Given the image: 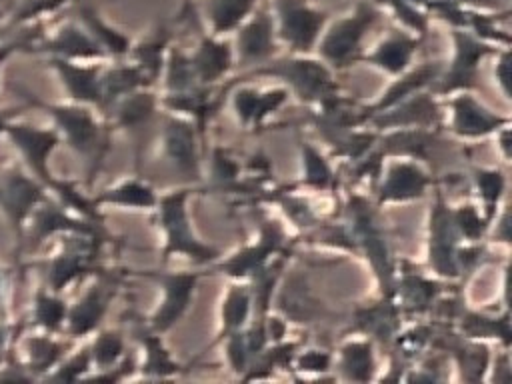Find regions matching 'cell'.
Segmentation results:
<instances>
[{
  "instance_id": "obj_46",
  "label": "cell",
  "mask_w": 512,
  "mask_h": 384,
  "mask_svg": "<svg viewBox=\"0 0 512 384\" xmlns=\"http://www.w3.org/2000/svg\"><path fill=\"white\" fill-rule=\"evenodd\" d=\"M302 158V184L312 190H330L336 184V174L326 156L306 140H298Z\"/></svg>"
},
{
  "instance_id": "obj_24",
  "label": "cell",
  "mask_w": 512,
  "mask_h": 384,
  "mask_svg": "<svg viewBox=\"0 0 512 384\" xmlns=\"http://www.w3.org/2000/svg\"><path fill=\"white\" fill-rule=\"evenodd\" d=\"M450 106V130L452 134L474 140L496 134L500 128L510 124V116H502L486 108L470 92H460L448 100Z\"/></svg>"
},
{
  "instance_id": "obj_40",
  "label": "cell",
  "mask_w": 512,
  "mask_h": 384,
  "mask_svg": "<svg viewBox=\"0 0 512 384\" xmlns=\"http://www.w3.org/2000/svg\"><path fill=\"white\" fill-rule=\"evenodd\" d=\"M276 304H278V310L288 320L298 322V324L316 322L318 318H322L326 314L322 304L314 298L304 276H300V274H294L286 280V286L280 290Z\"/></svg>"
},
{
  "instance_id": "obj_35",
  "label": "cell",
  "mask_w": 512,
  "mask_h": 384,
  "mask_svg": "<svg viewBox=\"0 0 512 384\" xmlns=\"http://www.w3.org/2000/svg\"><path fill=\"white\" fill-rule=\"evenodd\" d=\"M66 316H68L66 296L38 282L30 294L28 312L22 320L26 328L48 332V334H64Z\"/></svg>"
},
{
  "instance_id": "obj_20",
  "label": "cell",
  "mask_w": 512,
  "mask_h": 384,
  "mask_svg": "<svg viewBox=\"0 0 512 384\" xmlns=\"http://www.w3.org/2000/svg\"><path fill=\"white\" fill-rule=\"evenodd\" d=\"M430 172L418 162L408 158L392 160L386 170L382 168L376 188V206L420 200L432 186Z\"/></svg>"
},
{
  "instance_id": "obj_5",
  "label": "cell",
  "mask_w": 512,
  "mask_h": 384,
  "mask_svg": "<svg viewBox=\"0 0 512 384\" xmlns=\"http://www.w3.org/2000/svg\"><path fill=\"white\" fill-rule=\"evenodd\" d=\"M46 196V186L20 162L0 164V218L12 238L16 272H22V242L28 220Z\"/></svg>"
},
{
  "instance_id": "obj_14",
  "label": "cell",
  "mask_w": 512,
  "mask_h": 384,
  "mask_svg": "<svg viewBox=\"0 0 512 384\" xmlns=\"http://www.w3.org/2000/svg\"><path fill=\"white\" fill-rule=\"evenodd\" d=\"M156 128L160 136L162 156L170 162L172 170L178 172V176L186 184L202 182V162L198 148L200 134L194 122L186 116L162 110Z\"/></svg>"
},
{
  "instance_id": "obj_42",
  "label": "cell",
  "mask_w": 512,
  "mask_h": 384,
  "mask_svg": "<svg viewBox=\"0 0 512 384\" xmlns=\"http://www.w3.org/2000/svg\"><path fill=\"white\" fill-rule=\"evenodd\" d=\"M70 0H10L0 16V30L44 24L50 16L68 10Z\"/></svg>"
},
{
  "instance_id": "obj_58",
  "label": "cell",
  "mask_w": 512,
  "mask_h": 384,
  "mask_svg": "<svg viewBox=\"0 0 512 384\" xmlns=\"http://www.w3.org/2000/svg\"><path fill=\"white\" fill-rule=\"evenodd\" d=\"M8 2H10V0H0V16H2V12H4V10H6V6H8Z\"/></svg>"
},
{
  "instance_id": "obj_38",
  "label": "cell",
  "mask_w": 512,
  "mask_h": 384,
  "mask_svg": "<svg viewBox=\"0 0 512 384\" xmlns=\"http://www.w3.org/2000/svg\"><path fill=\"white\" fill-rule=\"evenodd\" d=\"M134 336L142 352V360L136 362V370L144 378H172L182 370V364L176 362L170 350L164 346L162 334L150 330L144 320L134 328Z\"/></svg>"
},
{
  "instance_id": "obj_47",
  "label": "cell",
  "mask_w": 512,
  "mask_h": 384,
  "mask_svg": "<svg viewBox=\"0 0 512 384\" xmlns=\"http://www.w3.org/2000/svg\"><path fill=\"white\" fill-rule=\"evenodd\" d=\"M472 180L474 188L478 192V198L482 202V214L492 224L494 216L498 214L500 200L506 190V176L500 168H472Z\"/></svg>"
},
{
  "instance_id": "obj_43",
  "label": "cell",
  "mask_w": 512,
  "mask_h": 384,
  "mask_svg": "<svg viewBox=\"0 0 512 384\" xmlns=\"http://www.w3.org/2000/svg\"><path fill=\"white\" fill-rule=\"evenodd\" d=\"M252 316V294H250V286L248 284H232L222 300V308H220V330L218 336L214 338V342L210 344H222L224 338H228L234 332H240L246 328V324L250 322Z\"/></svg>"
},
{
  "instance_id": "obj_55",
  "label": "cell",
  "mask_w": 512,
  "mask_h": 384,
  "mask_svg": "<svg viewBox=\"0 0 512 384\" xmlns=\"http://www.w3.org/2000/svg\"><path fill=\"white\" fill-rule=\"evenodd\" d=\"M510 52L508 48H500L496 52V66H494V80L498 82L504 98H508V76H510Z\"/></svg>"
},
{
  "instance_id": "obj_57",
  "label": "cell",
  "mask_w": 512,
  "mask_h": 384,
  "mask_svg": "<svg viewBox=\"0 0 512 384\" xmlns=\"http://www.w3.org/2000/svg\"><path fill=\"white\" fill-rule=\"evenodd\" d=\"M16 116H18L16 108H6V106H0V140L4 138V130H6L8 122H10L12 118H16Z\"/></svg>"
},
{
  "instance_id": "obj_50",
  "label": "cell",
  "mask_w": 512,
  "mask_h": 384,
  "mask_svg": "<svg viewBox=\"0 0 512 384\" xmlns=\"http://www.w3.org/2000/svg\"><path fill=\"white\" fill-rule=\"evenodd\" d=\"M92 358L88 344L84 342L80 348H70L66 356L56 364V368L46 376V380L54 382H76L86 380L92 374Z\"/></svg>"
},
{
  "instance_id": "obj_45",
  "label": "cell",
  "mask_w": 512,
  "mask_h": 384,
  "mask_svg": "<svg viewBox=\"0 0 512 384\" xmlns=\"http://www.w3.org/2000/svg\"><path fill=\"white\" fill-rule=\"evenodd\" d=\"M458 322L460 334L466 338H500L504 348L510 344V322H508V310L502 312V316H486L480 312H466L460 310L454 318Z\"/></svg>"
},
{
  "instance_id": "obj_15",
  "label": "cell",
  "mask_w": 512,
  "mask_h": 384,
  "mask_svg": "<svg viewBox=\"0 0 512 384\" xmlns=\"http://www.w3.org/2000/svg\"><path fill=\"white\" fill-rule=\"evenodd\" d=\"M142 276L156 282L160 290V300L146 318V326L158 334H166L174 328L190 310L200 280L198 272H142Z\"/></svg>"
},
{
  "instance_id": "obj_11",
  "label": "cell",
  "mask_w": 512,
  "mask_h": 384,
  "mask_svg": "<svg viewBox=\"0 0 512 384\" xmlns=\"http://www.w3.org/2000/svg\"><path fill=\"white\" fill-rule=\"evenodd\" d=\"M122 286V276L118 272H100L92 276L90 284L78 294L74 302H68V316L64 326V336L78 342L90 338L100 326L116 300Z\"/></svg>"
},
{
  "instance_id": "obj_22",
  "label": "cell",
  "mask_w": 512,
  "mask_h": 384,
  "mask_svg": "<svg viewBox=\"0 0 512 384\" xmlns=\"http://www.w3.org/2000/svg\"><path fill=\"white\" fill-rule=\"evenodd\" d=\"M106 60H66V58H46L48 68L56 76L66 100L86 104L102 112V88L100 74Z\"/></svg>"
},
{
  "instance_id": "obj_52",
  "label": "cell",
  "mask_w": 512,
  "mask_h": 384,
  "mask_svg": "<svg viewBox=\"0 0 512 384\" xmlns=\"http://www.w3.org/2000/svg\"><path fill=\"white\" fill-rule=\"evenodd\" d=\"M334 364V356L328 350L320 348H308L302 352H296L292 358V368L306 374H322L328 372Z\"/></svg>"
},
{
  "instance_id": "obj_49",
  "label": "cell",
  "mask_w": 512,
  "mask_h": 384,
  "mask_svg": "<svg viewBox=\"0 0 512 384\" xmlns=\"http://www.w3.org/2000/svg\"><path fill=\"white\" fill-rule=\"evenodd\" d=\"M260 194H262V198L278 204L284 210V214L288 216V220L298 228L310 230L312 226H316L320 222V216L308 204V200L304 196H298L290 190H272V194L262 190Z\"/></svg>"
},
{
  "instance_id": "obj_36",
  "label": "cell",
  "mask_w": 512,
  "mask_h": 384,
  "mask_svg": "<svg viewBox=\"0 0 512 384\" xmlns=\"http://www.w3.org/2000/svg\"><path fill=\"white\" fill-rule=\"evenodd\" d=\"M442 286L416 270H402L396 266L394 300L406 314H424L434 308Z\"/></svg>"
},
{
  "instance_id": "obj_54",
  "label": "cell",
  "mask_w": 512,
  "mask_h": 384,
  "mask_svg": "<svg viewBox=\"0 0 512 384\" xmlns=\"http://www.w3.org/2000/svg\"><path fill=\"white\" fill-rule=\"evenodd\" d=\"M12 272L14 266L0 262V320L12 318Z\"/></svg>"
},
{
  "instance_id": "obj_1",
  "label": "cell",
  "mask_w": 512,
  "mask_h": 384,
  "mask_svg": "<svg viewBox=\"0 0 512 384\" xmlns=\"http://www.w3.org/2000/svg\"><path fill=\"white\" fill-rule=\"evenodd\" d=\"M6 88L14 96H18V100H22L24 108H34L42 112L48 118L50 126L58 132L60 142L84 160L88 176L86 186L90 188L112 148L114 130L108 120L98 110L86 104H78L72 100H46L30 88L14 82H8Z\"/></svg>"
},
{
  "instance_id": "obj_23",
  "label": "cell",
  "mask_w": 512,
  "mask_h": 384,
  "mask_svg": "<svg viewBox=\"0 0 512 384\" xmlns=\"http://www.w3.org/2000/svg\"><path fill=\"white\" fill-rule=\"evenodd\" d=\"M442 120L440 104L434 92L420 90L398 104L368 116L366 126L370 124L372 130L384 132L394 128H436Z\"/></svg>"
},
{
  "instance_id": "obj_25",
  "label": "cell",
  "mask_w": 512,
  "mask_h": 384,
  "mask_svg": "<svg viewBox=\"0 0 512 384\" xmlns=\"http://www.w3.org/2000/svg\"><path fill=\"white\" fill-rule=\"evenodd\" d=\"M66 12L100 44L108 60L126 58L132 38L104 18L96 0H70Z\"/></svg>"
},
{
  "instance_id": "obj_16",
  "label": "cell",
  "mask_w": 512,
  "mask_h": 384,
  "mask_svg": "<svg viewBox=\"0 0 512 384\" xmlns=\"http://www.w3.org/2000/svg\"><path fill=\"white\" fill-rule=\"evenodd\" d=\"M462 238L452 222V212L442 192H434V202L430 206L428 222V266L430 270L446 280H456L462 276L458 266V250Z\"/></svg>"
},
{
  "instance_id": "obj_39",
  "label": "cell",
  "mask_w": 512,
  "mask_h": 384,
  "mask_svg": "<svg viewBox=\"0 0 512 384\" xmlns=\"http://www.w3.org/2000/svg\"><path fill=\"white\" fill-rule=\"evenodd\" d=\"M260 0H200L196 4L206 32L214 36H228L256 10Z\"/></svg>"
},
{
  "instance_id": "obj_4",
  "label": "cell",
  "mask_w": 512,
  "mask_h": 384,
  "mask_svg": "<svg viewBox=\"0 0 512 384\" xmlns=\"http://www.w3.org/2000/svg\"><path fill=\"white\" fill-rule=\"evenodd\" d=\"M376 202H368L364 196L350 194L344 206L348 230L356 242L358 254H364L380 288V296L394 298L396 260L386 238V230L378 218Z\"/></svg>"
},
{
  "instance_id": "obj_3",
  "label": "cell",
  "mask_w": 512,
  "mask_h": 384,
  "mask_svg": "<svg viewBox=\"0 0 512 384\" xmlns=\"http://www.w3.org/2000/svg\"><path fill=\"white\" fill-rule=\"evenodd\" d=\"M188 198L190 188H178L160 194L156 206L152 208V222L158 226L164 240L162 264H166L172 256H184L196 266H210L220 258V252L194 234L188 216Z\"/></svg>"
},
{
  "instance_id": "obj_9",
  "label": "cell",
  "mask_w": 512,
  "mask_h": 384,
  "mask_svg": "<svg viewBox=\"0 0 512 384\" xmlns=\"http://www.w3.org/2000/svg\"><path fill=\"white\" fill-rule=\"evenodd\" d=\"M4 140L12 146V150L18 156V162L34 176L38 178L46 190L56 180V172L50 166V160L54 152L58 150L60 136L58 132L48 124H32L20 116L12 118L4 130Z\"/></svg>"
},
{
  "instance_id": "obj_13",
  "label": "cell",
  "mask_w": 512,
  "mask_h": 384,
  "mask_svg": "<svg viewBox=\"0 0 512 384\" xmlns=\"http://www.w3.org/2000/svg\"><path fill=\"white\" fill-rule=\"evenodd\" d=\"M64 234H96L110 240V234L104 224H96L82 216H76L68 208H64L56 198L50 194L42 200V204L34 210L32 218L28 220L24 242H22V264L24 256L42 248L48 240H56ZM114 242V238H112Z\"/></svg>"
},
{
  "instance_id": "obj_53",
  "label": "cell",
  "mask_w": 512,
  "mask_h": 384,
  "mask_svg": "<svg viewBox=\"0 0 512 384\" xmlns=\"http://www.w3.org/2000/svg\"><path fill=\"white\" fill-rule=\"evenodd\" d=\"M222 344L226 346V360L230 364V368L236 372V374H244L250 366V352H248V344H246V336H244V330L240 332H234L230 334L228 338L222 340Z\"/></svg>"
},
{
  "instance_id": "obj_33",
  "label": "cell",
  "mask_w": 512,
  "mask_h": 384,
  "mask_svg": "<svg viewBox=\"0 0 512 384\" xmlns=\"http://www.w3.org/2000/svg\"><path fill=\"white\" fill-rule=\"evenodd\" d=\"M290 92L286 86L270 88V90H256L252 86H238L232 92L230 104L238 118V122L246 128H258L264 120L274 114L286 100Z\"/></svg>"
},
{
  "instance_id": "obj_56",
  "label": "cell",
  "mask_w": 512,
  "mask_h": 384,
  "mask_svg": "<svg viewBox=\"0 0 512 384\" xmlns=\"http://www.w3.org/2000/svg\"><path fill=\"white\" fill-rule=\"evenodd\" d=\"M458 4L466 6V8H472V10H498L502 2H508V0H456Z\"/></svg>"
},
{
  "instance_id": "obj_18",
  "label": "cell",
  "mask_w": 512,
  "mask_h": 384,
  "mask_svg": "<svg viewBox=\"0 0 512 384\" xmlns=\"http://www.w3.org/2000/svg\"><path fill=\"white\" fill-rule=\"evenodd\" d=\"M234 62L240 66H260L276 56L278 38L268 2H260L256 10L234 30Z\"/></svg>"
},
{
  "instance_id": "obj_2",
  "label": "cell",
  "mask_w": 512,
  "mask_h": 384,
  "mask_svg": "<svg viewBox=\"0 0 512 384\" xmlns=\"http://www.w3.org/2000/svg\"><path fill=\"white\" fill-rule=\"evenodd\" d=\"M54 242L56 246L50 254L30 264H22V272L26 266H34L42 284L64 294L70 286L106 270L102 252L112 240L96 234H64Z\"/></svg>"
},
{
  "instance_id": "obj_6",
  "label": "cell",
  "mask_w": 512,
  "mask_h": 384,
  "mask_svg": "<svg viewBox=\"0 0 512 384\" xmlns=\"http://www.w3.org/2000/svg\"><path fill=\"white\" fill-rule=\"evenodd\" d=\"M382 8L374 0H360L348 14L328 20L314 50L318 58L332 70H342L360 62L366 34L382 16Z\"/></svg>"
},
{
  "instance_id": "obj_37",
  "label": "cell",
  "mask_w": 512,
  "mask_h": 384,
  "mask_svg": "<svg viewBox=\"0 0 512 384\" xmlns=\"http://www.w3.org/2000/svg\"><path fill=\"white\" fill-rule=\"evenodd\" d=\"M100 88H102V116L110 110L114 102L122 96L138 90V88H154L150 80L140 72L138 66L128 62L126 58L120 60H106L100 74Z\"/></svg>"
},
{
  "instance_id": "obj_44",
  "label": "cell",
  "mask_w": 512,
  "mask_h": 384,
  "mask_svg": "<svg viewBox=\"0 0 512 384\" xmlns=\"http://www.w3.org/2000/svg\"><path fill=\"white\" fill-rule=\"evenodd\" d=\"M86 344H88L90 358H92V368H94L92 374L114 368L128 354L126 336L118 328H104V326H100L90 336V340Z\"/></svg>"
},
{
  "instance_id": "obj_28",
  "label": "cell",
  "mask_w": 512,
  "mask_h": 384,
  "mask_svg": "<svg viewBox=\"0 0 512 384\" xmlns=\"http://www.w3.org/2000/svg\"><path fill=\"white\" fill-rule=\"evenodd\" d=\"M188 58H190V64H192L198 84L214 86L234 66L232 42L226 36H214V34L202 30L194 50L188 52Z\"/></svg>"
},
{
  "instance_id": "obj_19",
  "label": "cell",
  "mask_w": 512,
  "mask_h": 384,
  "mask_svg": "<svg viewBox=\"0 0 512 384\" xmlns=\"http://www.w3.org/2000/svg\"><path fill=\"white\" fill-rule=\"evenodd\" d=\"M34 54L44 58H66V60H108L100 44L72 18L66 16L60 24H46Z\"/></svg>"
},
{
  "instance_id": "obj_31",
  "label": "cell",
  "mask_w": 512,
  "mask_h": 384,
  "mask_svg": "<svg viewBox=\"0 0 512 384\" xmlns=\"http://www.w3.org/2000/svg\"><path fill=\"white\" fill-rule=\"evenodd\" d=\"M402 310L394 298L380 296L378 302L368 306H358L352 318V330L370 338L372 342L392 344L394 336L400 330Z\"/></svg>"
},
{
  "instance_id": "obj_59",
  "label": "cell",
  "mask_w": 512,
  "mask_h": 384,
  "mask_svg": "<svg viewBox=\"0 0 512 384\" xmlns=\"http://www.w3.org/2000/svg\"><path fill=\"white\" fill-rule=\"evenodd\" d=\"M0 84H2V66H0Z\"/></svg>"
},
{
  "instance_id": "obj_26",
  "label": "cell",
  "mask_w": 512,
  "mask_h": 384,
  "mask_svg": "<svg viewBox=\"0 0 512 384\" xmlns=\"http://www.w3.org/2000/svg\"><path fill=\"white\" fill-rule=\"evenodd\" d=\"M228 90H230L228 84L222 92H216L214 86L198 84L184 92L160 96V108L192 120L200 138H204V130L208 128L210 120L218 114V110L224 102V92H228Z\"/></svg>"
},
{
  "instance_id": "obj_12",
  "label": "cell",
  "mask_w": 512,
  "mask_h": 384,
  "mask_svg": "<svg viewBox=\"0 0 512 384\" xmlns=\"http://www.w3.org/2000/svg\"><path fill=\"white\" fill-rule=\"evenodd\" d=\"M452 56L450 62L442 68L440 78L432 86L436 96H448L452 92H470L478 86V68L480 62L500 48L480 40L466 28H452Z\"/></svg>"
},
{
  "instance_id": "obj_29",
  "label": "cell",
  "mask_w": 512,
  "mask_h": 384,
  "mask_svg": "<svg viewBox=\"0 0 512 384\" xmlns=\"http://www.w3.org/2000/svg\"><path fill=\"white\" fill-rule=\"evenodd\" d=\"M172 26L168 20H158L142 38L132 40L130 50L126 54V60L140 68V72L150 80L154 86L160 76L166 62V54L170 44L174 42Z\"/></svg>"
},
{
  "instance_id": "obj_51",
  "label": "cell",
  "mask_w": 512,
  "mask_h": 384,
  "mask_svg": "<svg viewBox=\"0 0 512 384\" xmlns=\"http://www.w3.org/2000/svg\"><path fill=\"white\" fill-rule=\"evenodd\" d=\"M450 212L460 238L466 242H480L490 230L488 220L474 204H460L456 208H450Z\"/></svg>"
},
{
  "instance_id": "obj_8",
  "label": "cell",
  "mask_w": 512,
  "mask_h": 384,
  "mask_svg": "<svg viewBox=\"0 0 512 384\" xmlns=\"http://www.w3.org/2000/svg\"><path fill=\"white\" fill-rule=\"evenodd\" d=\"M160 112V96H156L152 88H138L114 102L104 116L114 132H122L132 140L138 174L146 146L150 144V138L158 126Z\"/></svg>"
},
{
  "instance_id": "obj_17",
  "label": "cell",
  "mask_w": 512,
  "mask_h": 384,
  "mask_svg": "<svg viewBox=\"0 0 512 384\" xmlns=\"http://www.w3.org/2000/svg\"><path fill=\"white\" fill-rule=\"evenodd\" d=\"M286 250V238L282 228L264 218L258 222V238L250 244H244L240 250L228 258H218L208 268L212 272L226 274L234 280H250L258 270H262L276 254Z\"/></svg>"
},
{
  "instance_id": "obj_41",
  "label": "cell",
  "mask_w": 512,
  "mask_h": 384,
  "mask_svg": "<svg viewBox=\"0 0 512 384\" xmlns=\"http://www.w3.org/2000/svg\"><path fill=\"white\" fill-rule=\"evenodd\" d=\"M334 364L342 380H350V382L372 380L376 372L374 342L370 338H356V340L344 342L338 348Z\"/></svg>"
},
{
  "instance_id": "obj_7",
  "label": "cell",
  "mask_w": 512,
  "mask_h": 384,
  "mask_svg": "<svg viewBox=\"0 0 512 384\" xmlns=\"http://www.w3.org/2000/svg\"><path fill=\"white\" fill-rule=\"evenodd\" d=\"M272 76L286 84L288 92L300 102L320 104L322 100L338 94V82L334 70L320 58H308L306 54H288L282 58H270L268 62L254 66L242 78Z\"/></svg>"
},
{
  "instance_id": "obj_48",
  "label": "cell",
  "mask_w": 512,
  "mask_h": 384,
  "mask_svg": "<svg viewBox=\"0 0 512 384\" xmlns=\"http://www.w3.org/2000/svg\"><path fill=\"white\" fill-rule=\"evenodd\" d=\"M162 80H164V94H174V92H184L194 86H198L196 74L192 70L188 52H184L178 44H170L166 62L162 68Z\"/></svg>"
},
{
  "instance_id": "obj_10",
  "label": "cell",
  "mask_w": 512,
  "mask_h": 384,
  "mask_svg": "<svg viewBox=\"0 0 512 384\" xmlns=\"http://www.w3.org/2000/svg\"><path fill=\"white\" fill-rule=\"evenodd\" d=\"M278 44L292 54H310L328 22V12L312 0H268Z\"/></svg>"
},
{
  "instance_id": "obj_32",
  "label": "cell",
  "mask_w": 512,
  "mask_h": 384,
  "mask_svg": "<svg viewBox=\"0 0 512 384\" xmlns=\"http://www.w3.org/2000/svg\"><path fill=\"white\" fill-rule=\"evenodd\" d=\"M158 192L154 186L144 180L138 172L134 176H124L110 186L92 194L94 204L104 208H122V210H152L158 202Z\"/></svg>"
},
{
  "instance_id": "obj_34",
  "label": "cell",
  "mask_w": 512,
  "mask_h": 384,
  "mask_svg": "<svg viewBox=\"0 0 512 384\" xmlns=\"http://www.w3.org/2000/svg\"><path fill=\"white\" fill-rule=\"evenodd\" d=\"M442 68H444V64L440 60H430V62H424L416 68H408L402 74H398V78L386 88V92H382V96L376 102L362 108L366 120H368V116L382 112L420 90L432 88L436 84V80L440 78Z\"/></svg>"
},
{
  "instance_id": "obj_27",
  "label": "cell",
  "mask_w": 512,
  "mask_h": 384,
  "mask_svg": "<svg viewBox=\"0 0 512 384\" xmlns=\"http://www.w3.org/2000/svg\"><path fill=\"white\" fill-rule=\"evenodd\" d=\"M424 38L426 36L414 34L404 28L390 30L370 52L360 56V62L372 64L390 76H398L410 68Z\"/></svg>"
},
{
  "instance_id": "obj_30",
  "label": "cell",
  "mask_w": 512,
  "mask_h": 384,
  "mask_svg": "<svg viewBox=\"0 0 512 384\" xmlns=\"http://www.w3.org/2000/svg\"><path fill=\"white\" fill-rule=\"evenodd\" d=\"M440 142L436 128H394L390 132H380L376 148L384 158H408V160H428Z\"/></svg>"
},
{
  "instance_id": "obj_21",
  "label": "cell",
  "mask_w": 512,
  "mask_h": 384,
  "mask_svg": "<svg viewBox=\"0 0 512 384\" xmlns=\"http://www.w3.org/2000/svg\"><path fill=\"white\" fill-rule=\"evenodd\" d=\"M74 346V340H70L64 334H48L32 328H24L14 344L12 350L22 362V366L28 370L32 380L46 378L56 364L66 356V352Z\"/></svg>"
}]
</instances>
